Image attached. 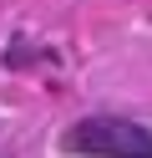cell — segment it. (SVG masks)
Wrapping results in <instances>:
<instances>
[{
  "label": "cell",
  "mask_w": 152,
  "mask_h": 158,
  "mask_svg": "<svg viewBox=\"0 0 152 158\" xmlns=\"http://www.w3.org/2000/svg\"><path fill=\"white\" fill-rule=\"evenodd\" d=\"M61 148L91 158H152V133L127 117H86L61 138Z\"/></svg>",
  "instance_id": "6da1fadb"
}]
</instances>
